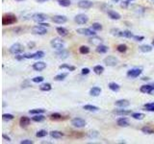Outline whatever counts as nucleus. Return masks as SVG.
Returning a JSON list of instances; mask_svg holds the SVG:
<instances>
[{"instance_id":"nucleus-1","label":"nucleus","mask_w":154,"mask_h":144,"mask_svg":"<svg viewBox=\"0 0 154 144\" xmlns=\"http://www.w3.org/2000/svg\"><path fill=\"white\" fill-rule=\"evenodd\" d=\"M50 44H51V46L53 48L60 50V49H63L64 45H65V42H64V40H62V39L59 38V37H54V38L50 41Z\"/></svg>"},{"instance_id":"nucleus-2","label":"nucleus","mask_w":154,"mask_h":144,"mask_svg":"<svg viewBox=\"0 0 154 144\" xmlns=\"http://www.w3.org/2000/svg\"><path fill=\"white\" fill-rule=\"evenodd\" d=\"M77 33H79L80 35H84V36H89V37L95 36V32L94 29H89V28H79L77 29Z\"/></svg>"},{"instance_id":"nucleus-3","label":"nucleus","mask_w":154,"mask_h":144,"mask_svg":"<svg viewBox=\"0 0 154 144\" xmlns=\"http://www.w3.org/2000/svg\"><path fill=\"white\" fill-rule=\"evenodd\" d=\"M32 33L33 34H36V35H45L47 34V30L44 26H42V25H37V26H34L32 28Z\"/></svg>"},{"instance_id":"nucleus-4","label":"nucleus","mask_w":154,"mask_h":144,"mask_svg":"<svg viewBox=\"0 0 154 144\" xmlns=\"http://www.w3.org/2000/svg\"><path fill=\"white\" fill-rule=\"evenodd\" d=\"M32 19L35 22H38V23H42V22L45 21L47 19V16L42 14V13H37V14H34L32 16Z\"/></svg>"},{"instance_id":"nucleus-5","label":"nucleus","mask_w":154,"mask_h":144,"mask_svg":"<svg viewBox=\"0 0 154 144\" xmlns=\"http://www.w3.org/2000/svg\"><path fill=\"white\" fill-rule=\"evenodd\" d=\"M10 52L14 55H17V54L21 53L23 51V46H22L20 43H15L13 44L11 47H10Z\"/></svg>"},{"instance_id":"nucleus-6","label":"nucleus","mask_w":154,"mask_h":144,"mask_svg":"<svg viewBox=\"0 0 154 144\" xmlns=\"http://www.w3.org/2000/svg\"><path fill=\"white\" fill-rule=\"evenodd\" d=\"M74 20H75L77 24L82 25V24H85V23H87L89 21V17L86 15H84V14H79V15H77L75 16Z\"/></svg>"},{"instance_id":"nucleus-7","label":"nucleus","mask_w":154,"mask_h":144,"mask_svg":"<svg viewBox=\"0 0 154 144\" xmlns=\"http://www.w3.org/2000/svg\"><path fill=\"white\" fill-rule=\"evenodd\" d=\"M119 63L118 59L116 57H113V56H108L104 59V64L108 66H116Z\"/></svg>"},{"instance_id":"nucleus-8","label":"nucleus","mask_w":154,"mask_h":144,"mask_svg":"<svg viewBox=\"0 0 154 144\" xmlns=\"http://www.w3.org/2000/svg\"><path fill=\"white\" fill-rule=\"evenodd\" d=\"M86 121L82 119V118H74V119H72L71 120V125L72 126H74V127H77V128H83V127H85L86 126Z\"/></svg>"},{"instance_id":"nucleus-9","label":"nucleus","mask_w":154,"mask_h":144,"mask_svg":"<svg viewBox=\"0 0 154 144\" xmlns=\"http://www.w3.org/2000/svg\"><path fill=\"white\" fill-rule=\"evenodd\" d=\"M17 21V18L12 15H8V16H5L2 19V23L3 25H9V24H13Z\"/></svg>"},{"instance_id":"nucleus-10","label":"nucleus","mask_w":154,"mask_h":144,"mask_svg":"<svg viewBox=\"0 0 154 144\" xmlns=\"http://www.w3.org/2000/svg\"><path fill=\"white\" fill-rule=\"evenodd\" d=\"M78 7L81 9H90L93 7V2L90 0H81L78 2Z\"/></svg>"},{"instance_id":"nucleus-11","label":"nucleus","mask_w":154,"mask_h":144,"mask_svg":"<svg viewBox=\"0 0 154 144\" xmlns=\"http://www.w3.org/2000/svg\"><path fill=\"white\" fill-rule=\"evenodd\" d=\"M141 73H142V69H140V68H133V69L129 70L127 72V76L130 77V78H137V77H139L141 75Z\"/></svg>"},{"instance_id":"nucleus-12","label":"nucleus","mask_w":154,"mask_h":144,"mask_svg":"<svg viewBox=\"0 0 154 144\" xmlns=\"http://www.w3.org/2000/svg\"><path fill=\"white\" fill-rule=\"evenodd\" d=\"M67 18L65 16H54L52 17V21L57 24H63V23H66Z\"/></svg>"},{"instance_id":"nucleus-13","label":"nucleus","mask_w":154,"mask_h":144,"mask_svg":"<svg viewBox=\"0 0 154 144\" xmlns=\"http://www.w3.org/2000/svg\"><path fill=\"white\" fill-rule=\"evenodd\" d=\"M56 56H57V58H59V59H66L68 56H69V53H68V51L67 50H65V49H60V51H58L57 53H56Z\"/></svg>"},{"instance_id":"nucleus-14","label":"nucleus","mask_w":154,"mask_h":144,"mask_svg":"<svg viewBox=\"0 0 154 144\" xmlns=\"http://www.w3.org/2000/svg\"><path fill=\"white\" fill-rule=\"evenodd\" d=\"M89 41H90L91 44H93L94 46H99L102 43V39L100 37H96V36H93V37L89 39Z\"/></svg>"},{"instance_id":"nucleus-15","label":"nucleus","mask_w":154,"mask_h":144,"mask_svg":"<svg viewBox=\"0 0 154 144\" xmlns=\"http://www.w3.org/2000/svg\"><path fill=\"white\" fill-rule=\"evenodd\" d=\"M46 67V64L44 62H38V63H35L33 64V68L36 71H42Z\"/></svg>"},{"instance_id":"nucleus-16","label":"nucleus","mask_w":154,"mask_h":144,"mask_svg":"<svg viewBox=\"0 0 154 144\" xmlns=\"http://www.w3.org/2000/svg\"><path fill=\"white\" fill-rule=\"evenodd\" d=\"M117 107L120 108H126L130 105V102L126 100V99H121V100H118V101L115 103Z\"/></svg>"},{"instance_id":"nucleus-17","label":"nucleus","mask_w":154,"mask_h":144,"mask_svg":"<svg viewBox=\"0 0 154 144\" xmlns=\"http://www.w3.org/2000/svg\"><path fill=\"white\" fill-rule=\"evenodd\" d=\"M30 122H31V120L27 116H22L20 118V120H19V124H20L21 127H27L28 125L30 124Z\"/></svg>"},{"instance_id":"nucleus-18","label":"nucleus","mask_w":154,"mask_h":144,"mask_svg":"<svg viewBox=\"0 0 154 144\" xmlns=\"http://www.w3.org/2000/svg\"><path fill=\"white\" fill-rule=\"evenodd\" d=\"M108 16H110V18L114 19V20H119L121 18V15L115 11H108Z\"/></svg>"},{"instance_id":"nucleus-19","label":"nucleus","mask_w":154,"mask_h":144,"mask_svg":"<svg viewBox=\"0 0 154 144\" xmlns=\"http://www.w3.org/2000/svg\"><path fill=\"white\" fill-rule=\"evenodd\" d=\"M117 123H118V125H119V126H121V127H127V126L129 125L128 120H127L126 118H124V117H121V118H120V119H118Z\"/></svg>"},{"instance_id":"nucleus-20","label":"nucleus","mask_w":154,"mask_h":144,"mask_svg":"<svg viewBox=\"0 0 154 144\" xmlns=\"http://www.w3.org/2000/svg\"><path fill=\"white\" fill-rule=\"evenodd\" d=\"M101 93V88L98 86H94L90 90V94L92 96H98Z\"/></svg>"},{"instance_id":"nucleus-21","label":"nucleus","mask_w":154,"mask_h":144,"mask_svg":"<svg viewBox=\"0 0 154 144\" xmlns=\"http://www.w3.org/2000/svg\"><path fill=\"white\" fill-rule=\"evenodd\" d=\"M153 88V86L152 85H144L143 86H141V88H140V90L141 92H143V93H149L150 90Z\"/></svg>"},{"instance_id":"nucleus-22","label":"nucleus","mask_w":154,"mask_h":144,"mask_svg":"<svg viewBox=\"0 0 154 144\" xmlns=\"http://www.w3.org/2000/svg\"><path fill=\"white\" fill-rule=\"evenodd\" d=\"M56 30H57V33H58L60 36H62V37H65V36H66V35H67V33H68L66 28H63V27H58Z\"/></svg>"},{"instance_id":"nucleus-23","label":"nucleus","mask_w":154,"mask_h":144,"mask_svg":"<svg viewBox=\"0 0 154 144\" xmlns=\"http://www.w3.org/2000/svg\"><path fill=\"white\" fill-rule=\"evenodd\" d=\"M110 32L113 36H116V37H123V32L119 29H112Z\"/></svg>"},{"instance_id":"nucleus-24","label":"nucleus","mask_w":154,"mask_h":144,"mask_svg":"<svg viewBox=\"0 0 154 144\" xmlns=\"http://www.w3.org/2000/svg\"><path fill=\"white\" fill-rule=\"evenodd\" d=\"M84 110L89 111V112H97L99 109L97 107H95V106H93V105H85Z\"/></svg>"},{"instance_id":"nucleus-25","label":"nucleus","mask_w":154,"mask_h":144,"mask_svg":"<svg viewBox=\"0 0 154 144\" xmlns=\"http://www.w3.org/2000/svg\"><path fill=\"white\" fill-rule=\"evenodd\" d=\"M96 51L100 54L106 53V52L108 51V47H107L106 45H102V44H100V45L97 46V48H96Z\"/></svg>"},{"instance_id":"nucleus-26","label":"nucleus","mask_w":154,"mask_h":144,"mask_svg":"<svg viewBox=\"0 0 154 144\" xmlns=\"http://www.w3.org/2000/svg\"><path fill=\"white\" fill-rule=\"evenodd\" d=\"M140 50L143 52V53H147V52H150L151 50H152V47L150 46V45H146V44H144V45H142V46H140Z\"/></svg>"},{"instance_id":"nucleus-27","label":"nucleus","mask_w":154,"mask_h":144,"mask_svg":"<svg viewBox=\"0 0 154 144\" xmlns=\"http://www.w3.org/2000/svg\"><path fill=\"white\" fill-rule=\"evenodd\" d=\"M44 115H42V113H40V114H36L34 117H32V120L35 121V122H42V121H44Z\"/></svg>"},{"instance_id":"nucleus-28","label":"nucleus","mask_w":154,"mask_h":144,"mask_svg":"<svg viewBox=\"0 0 154 144\" xmlns=\"http://www.w3.org/2000/svg\"><path fill=\"white\" fill-rule=\"evenodd\" d=\"M94 71L95 74H101L104 71V67L101 65H95L94 67Z\"/></svg>"},{"instance_id":"nucleus-29","label":"nucleus","mask_w":154,"mask_h":144,"mask_svg":"<svg viewBox=\"0 0 154 144\" xmlns=\"http://www.w3.org/2000/svg\"><path fill=\"white\" fill-rule=\"evenodd\" d=\"M109 88L113 91H119L120 90V85L116 83H110L109 84Z\"/></svg>"},{"instance_id":"nucleus-30","label":"nucleus","mask_w":154,"mask_h":144,"mask_svg":"<svg viewBox=\"0 0 154 144\" xmlns=\"http://www.w3.org/2000/svg\"><path fill=\"white\" fill-rule=\"evenodd\" d=\"M58 3L62 7H68L70 5V1L69 0H58Z\"/></svg>"},{"instance_id":"nucleus-31","label":"nucleus","mask_w":154,"mask_h":144,"mask_svg":"<svg viewBox=\"0 0 154 144\" xmlns=\"http://www.w3.org/2000/svg\"><path fill=\"white\" fill-rule=\"evenodd\" d=\"M41 90H43V91H49L51 90V85L50 84H44V85H41Z\"/></svg>"},{"instance_id":"nucleus-32","label":"nucleus","mask_w":154,"mask_h":144,"mask_svg":"<svg viewBox=\"0 0 154 144\" xmlns=\"http://www.w3.org/2000/svg\"><path fill=\"white\" fill-rule=\"evenodd\" d=\"M92 29H94V31H100V30H102V25H101L100 23L95 22V23H93Z\"/></svg>"},{"instance_id":"nucleus-33","label":"nucleus","mask_w":154,"mask_h":144,"mask_svg":"<svg viewBox=\"0 0 154 144\" xmlns=\"http://www.w3.org/2000/svg\"><path fill=\"white\" fill-rule=\"evenodd\" d=\"M51 136L52 137H54V138H61L62 136H63V133H60V132H58V131H53L52 133H51Z\"/></svg>"},{"instance_id":"nucleus-34","label":"nucleus","mask_w":154,"mask_h":144,"mask_svg":"<svg viewBox=\"0 0 154 144\" xmlns=\"http://www.w3.org/2000/svg\"><path fill=\"white\" fill-rule=\"evenodd\" d=\"M132 117L134 118V119H137V120H142V119H143V117H144V114H143V113H139V112H137V113H133Z\"/></svg>"},{"instance_id":"nucleus-35","label":"nucleus","mask_w":154,"mask_h":144,"mask_svg":"<svg viewBox=\"0 0 154 144\" xmlns=\"http://www.w3.org/2000/svg\"><path fill=\"white\" fill-rule=\"evenodd\" d=\"M44 57V52H43V51H38V52H36V53L34 54V59L36 60L42 59Z\"/></svg>"},{"instance_id":"nucleus-36","label":"nucleus","mask_w":154,"mask_h":144,"mask_svg":"<svg viewBox=\"0 0 154 144\" xmlns=\"http://www.w3.org/2000/svg\"><path fill=\"white\" fill-rule=\"evenodd\" d=\"M61 69H67L69 70V71H73V70H75V66H72V65H68V64H63V65H61L60 66Z\"/></svg>"},{"instance_id":"nucleus-37","label":"nucleus","mask_w":154,"mask_h":144,"mask_svg":"<svg viewBox=\"0 0 154 144\" xmlns=\"http://www.w3.org/2000/svg\"><path fill=\"white\" fill-rule=\"evenodd\" d=\"M44 112H45V110H44V109H35V110H31L30 113H32V114H40V113H44Z\"/></svg>"},{"instance_id":"nucleus-38","label":"nucleus","mask_w":154,"mask_h":144,"mask_svg":"<svg viewBox=\"0 0 154 144\" xmlns=\"http://www.w3.org/2000/svg\"><path fill=\"white\" fill-rule=\"evenodd\" d=\"M66 76H67V73H62V74H59V75H57V76H55L54 79H55L56 81H63Z\"/></svg>"},{"instance_id":"nucleus-39","label":"nucleus","mask_w":154,"mask_h":144,"mask_svg":"<svg viewBox=\"0 0 154 144\" xmlns=\"http://www.w3.org/2000/svg\"><path fill=\"white\" fill-rule=\"evenodd\" d=\"M118 51L119 52H121V53H123V52H125L127 50V46L125 45V44H120L119 46H118Z\"/></svg>"},{"instance_id":"nucleus-40","label":"nucleus","mask_w":154,"mask_h":144,"mask_svg":"<svg viewBox=\"0 0 154 144\" xmlns=\"http://www.w3.org/2000/svg\"><path fill=\"white\" fill-rule=\"evenodd\" d=\"M36 135H37V137H44V136L47 135V132L44 131V130H41V131H38V133H37Z\"/></svg>"},{"instance_id":"nucleus-41","label":"nucleus","mask_w":154,"mask_h":144,"mask_svg":"<svg viewBox=\"0 0 154 144\" xmlns=\"http://www.w3.org/2000/svg\"><path fill=\"white\" fill-rule=\"evenodd\" d=\"M79 51L81 54H88L90 52V49H89L88 46H81L79 48Z\"/></svg>"},{"instance_id":"nucleus-42","label":"nucleus","mask_w":154,"mask_h":144,"mask_svg":"<svg viewBox=\"0 0 154 144\" xmlns=\"http://www.w3.org/2000/svg\"><path fill=\"white\" fill-rule=\"evenodd\" d=\"M144 108L149 111V112H154V103H149V104H145Z\"/></svg>"},{"instance_id":"nucleus-43","label":"nucleus","mask_w":154,"mask_h":144,"mask_svg":"<svg viewBox=\"0 0 154 144\" xmlns=\"http://www.w3.org/2000/svg\"><path fill=\"white\" fill-rule=\"evenodd\" d=\"M142 132L143 133H154V131L152 130V129H150V128H148V127H143V129H142Z\"/></svg>"},{"instance_id":"nucleus-44","label":"nucleus","mask_w":154,"mask_h":144,"mask_svg":"<svg viewBox=\"0 0 154 144\" xmlns=\"http://www.w3.org/2000/svg\"><path fill=\"white\" fill-rule=\"evenodd\" d=\"M2 118H3L4 120H12V119H14V115H13V114L5 113V114L2 115Z\"/></svg>"},{"instance_id":"nucleus-45","label":"nucleus","mask_w":154,"mask_h":144,"mask_svg":"<svg viewBox=\"0 0 154 144\" xmlns=\"http://www.w3.org/2000/svg\"><path fill=\"white\" fill-rule=\"evenodd\" d=\"M123 37H128V38H131V37H133L134 36H133V34L130 31H123Z\"/></svg>"},{"instance_id":"nucleus-46","label":"nucleus","mask_w":154,"mask_h":144,"mask_svg":"<svg viewBox=\"0 0 154 144\" xmlns=\"http://www.w3.org/2000/svg\"><path fill=\"white\" fill-rule=\"evenodd\" d=\"M116 113L117 114H121V115H126V114H130L131 112H129V111H118Z\"/></svg>"},{"instance_id":"nucleus-47","label":"nucleus","mask_w":154,"mask_h":144,"mask_svg":"<svg viewBox=\"0 0 154 144\" xmlns=\"http://www.w3.org/2000/svg\"><path fill=\"white\" fill-rule=\"evenodd\" d=\"M44 81V77H42V76H38V77H35L33 79V82L34 83H41V82H43Z\"/></svg>"},{"instance_id":"nucleus-48","label":"nucleus","mask_w":154,"mask_h":144,"mask_svg":"<svg viewBox=\"0 0 154 144\" xmlns=\"http://www.w3.org/2000/svg\"><path fill=\"white\" fill-rule=\"evenodd\" d=\"M50 117L52 118V119H60L62 116H61L60 113H52Z\"/></svg>"},{"instance_id":"nucleus-49","label":"nucleus","mask_w":154,"mask_h":144,"mask_svg":"<svg viewBox=\"0 0 154 144\" xmlns=\"http://www.w3.org/2000/svg\"><path fill=\"white\" fill-rule=\"evenodd\" d=\"M133 38H134L135 40H137V41H141V40H143L144 37H142V36H134Z\"/></svg>"},{"instance_id":"nucleus-50","label":"nucleus","mask_w":154,"mask_h":144,"mask_svg":"<svg viewBox=\"0 0 154 144\" xmlns=\"http://www.w3.org/2000/svg\"><path fill=\"white\" fill-rule=\"evenodd\" d=\"M20 143L21 144H32L33 143V141H32V140H29V139H25V140L20 141Z\"/></svg>"},{"instance_id":"nucleus-51","label":"nucleus","mask_w":154,"mask_h":144,"mask_svg":"<svg viewBox=\"0 0 154 144\" xmlns=\"http://www.w3.org/2000/svg\"><path fill=\"white\" fill-rule=\"evenodd\" d=\"M97 135H98V133L95 132V131H94V132H92V133H90V137H96Z\"/></svg>"},{"instance_id":"nucleus-52","label":"nucleus","mask_w":154,"mask_h":144,"mask_svg":"<svg viewBox=\"0 0 154 144\" xmlns=\"http://www.w3.org/2000/svg\"><path fill=\"white\" fill-rule=\"evenodd\" d=\"M90 73V69L89 68H83L82 69V74L83 75H87Z\"/></svg>"},{"instance_id":"nucleus-53","label":"nucleus","mask_w":154,"mask_h":144,"mask_svg":"<svg viewBox=\"0 0 154 144\" xmlns=\"http://www.w3.org/2000/svg\"><path fill=\"white\" fill-rule=\"evenodd\" d=\"M2 136H3V138H4V139H6V140H8V141H11V138H10L9 136H7L6 134H3Z\"/></svg>"},{"instance_id":"nucleus-54","label":"nucleus","mask_w":154,"mask_h":144,"mask_svg":"<svg viewBox=\"0 0 154 144\" xmlns=\"http://www.w3.org/2000/svg\"><path fill=\"white\" fill-rule=\"evenodd\" d=\"M127 4H128V2H127V1H124V3H122L121 6H122V7H126Z\"/></svg>"},{"instance_id":"nucleus-55","label":"nucleus","mask_w":154,"mask_h":144,"mask_svg":"<svg viewBox=\"0 0 154 144\" xmlns=\"http://www.w3.org/2000/svg\"><path fill=\"white\" fill-rule=\"evenodd\" d=\"M38 2H41V3H43V2H45V1H47V0H37Z\"/></svg>"},{"instance_id":"nucleus-56","label":"nucleus","mask_w":154,"mask_h":144,"mask_svg":"<svg viewBox=\"0 0 154 144\" xmlns=\"http://www.w3.org/2000/svg\"><path fill=\"white\" fill-rule=\"evenodd\" d=\"M112 1H113V2H119L120 0H112Z\"/></svg>"},{"instance_id":"nucleus-57","label":"nucleus","mask_w":154,"mask_h":144,"mask_svg":"<svg viewBox=\"0 0 154 144\" xmlns=\"http://www.w3.org/2000/svg\"><path fill=\"white\" fill-rule=\"evenodd\" d=\"M152 85V86H153V87H154V82H153V83H152V85Z\"/></svg>"},{"instance_id":"nucleus-58","label":"nucleus","mask_w":154,"mask_h":144,"mask_svg":"<svg viewBox=\"0 0 154 144\" xmlns=\"http://www.w3.org/2000/svg\"><path fill=\"white\" fill-rule=\"evenodd\" d=\"M150 1H151V2H152V3H154V0H150Z\"/></svg>"},{"instance_id":"nucleus-59","label":"nucleus","mask_w":154,"mask_h":144,"mask_svg":"<svg viewBox=\"0 0 154 144\" xmlns=\"http://www.w3.org/2000/svg\"><path fill=\"white\" fill-rule=\"evenodd\" d=\"M152 45H153V46H154V40H153V41H152Z\"/></svg>"},{"instance_id":"nucleus-60","label":"nucleus","mask_w":154,"mask_h":144,"mask_svg":"<svg viewBox=\"0 0 154 144\" xmlns=\"http://www.w3.org/2000/svg\"><path fill=\"white\" fill-rule=\"evenodd\" d=\"M17 1H23V0H17Z\"/></svg>"},{"instance_id":"nucleus-61","label":"nucleus","mask_w":154,"mask_h":144,"mask_svg":"<svg viewBox=\"0 0 154 144\" xmlns=\"http://www.w3.org/2000/svg\"><path fill=\"white\" fill-rule=\"evenodd\" d=\"M128 1H133V0H128Z\"/></svg>"}]
</instances>
